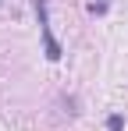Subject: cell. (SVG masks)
I'll return each mask as SVG.
<instances>
[{"mask_svg": "<svg viewBox=\"0 0 128 131\" xmlns=\"http://www.w3.org/2000/svg\"><path fill=\"white\" fill-rule=\"evenodd\" d=\"M32 7H36V21H39V32H43L46 60H61L64 50H61V43H57V36H53V28H50V0H32Z\"/></svg>", "mask_w": 128, "mask_h": 131, "instance_id": "cell-1", "label": "cell"}, {"mask_svg": "<svg viewBox=\"0 0 128 131\" xmlns=\"http://www.w3.org/2000/svg\"><path fill=\"white\" fill-rule=\"evenodd\" d=\"M107 131H125V117L121 113H110L107 117Z\"/></svg>", "mask_w": 128, "mask_h": 131, "instance_id": "cell-2", "label": "cell"}, {"mask_svg": "<svg viewBox=\"0 0 128 131\" xmlns=\"http://www.w3.org/2000/svg\"><path fill=\"white\" fill-rule=\"evenodd\" d=\"M107 7H110L107 0H93V4H89V11H93V14H107Z\"/></svg>", "mask_w": 128, "mask_h": 131, "instance_id": "cell-3", "label": "cell"}, {"mask_svg": "<svg viewBox=\"0 0 128 131\" xmlns=\"http://www.w3.org/2000/svg\"><path fill=\"white\" fill-rule=\"evenodd\" d=\"M0 7H4V0H0Z\"/></svg>", "mask_w": 128, "mask_h": 131, "instance_id": "cell-4", "label": "cell"}]
</instances>
